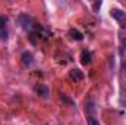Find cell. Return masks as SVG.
Masks as SVG:
<instances>
[{"instance_id":"cell-12","label":"cell","mask_w":126,"mask_h":125,"mask_svg":"<svg viewBox=\"0 0 126 125\" xmlns=\"http://www.w3.org/2000/svg\"><path fill=\"white\" fill-rule=\"evenodd\" d=\"M100 6H101V3H94V9H100Z\"/></svg>"},{"instance_id":"cell-7","label":"cell","mask_w":126,"mask_h":125,"mask_svg":"<svg viewBox=\"0 0 126 125\" xmlns=\"http://www.w3.org/2000/svg\"><path fill=\"white\" fill-rule=\"evenodd\" d=\"M69 34L72 35V38H75V40H78V41H81L82 38H84V35H82V32H79L78 30H70Z\"/></svg>"},{"instance_id":"cell-9","label":"cell","mask_w":126,"mask_h":125,"mask_svg":"<svg viewBox=\"0 0 126 125\" xmlns=\"http://www.w3.org/2000/svg\"><path fill=\"white\" fill-rule=\"evenodd\" d=\"M126 53V40H122V46H120V56H125Z\"/></svg>"},{"instance_id":"cell-2","label":"cell","mask_w":126,"mask_h":125,"mask_svg":"<svg viewBox=\"0 0 126 125\" xmlns=\"http://www.w3.org/2000/svg\"><path fill=\"white\" fill-rule=\"evenodd\" d=\"M110 13H111V16H113V18H114L117 22H120V25H122V27H125L126 15L123 13V12H122V10H119V9H113Z\"/></svg>"},{"instance_id":"cell-11","label":"cell","mask_w":126,"mask_h":125,"mask_svg":"<svg viewBox=\"0 0 126 125\" xmlns=\"http://www.w3.org/2000/svg\"><path fill=\"white\" fill-rule=\"evenodd\" d=\"M122 71H123V74L126 75V63H123V65H122Z\"/></svg>"},{"instance_id":"cell-1","label":"cell","mask_w":126,"mask_h":125,"mask_svg":"<svg viewBox=\"0 0 126 125\" xmlns=\"http://www.w3.org/2000/svg\"><path fill=\"white\" fill-rule=\"evenodd\" d=\"M18 22L21 24V27L24 28V30H30L32 27V18L31 16H28L27 13H22V15H19V18H18Z\"/></svg>"},{"instance_id":"cell-5","label":"cell","mask_w":126,"mask_h":125,"mask_svg":"<svg viewBox=\"0 0 126 125\" xmlns=\"http://www.w3.org/2000/svg\"><path fill=\"white\" fill-rule=\"evenodd\" d=\"M22 63H24L25 66L32 65V55L30 52H24V53H22Z\"/></svg>"},{"instance_id":"cell-8","label":"cell","mask_w":126,"mask_h":125,"mask_svg":"<svg viewBox=\"0 0 126 125\" xmlns=\"http://www.w3.org/2000/svg\"><path fill=\"white\" fill-rule=\"evenodd\" d=\"M6 22H7V18H6V16H0V31H3V30H4Z\"/></svg>"},{"instance_id":"cell-4","label":"cell","mask_w":126,"mask_h":125,"mask_svg":"<svg viewBox=\"0 0 126 125\" xmlns=\"http://www.w3.org/2000/svg\"><path fill=\"white\" fill-rule=\"evenodd\" d=\"M81 62L84 63V65L91 63V52L90 50H82L81 52Z\"/></svg>"},{"instance_id":"cell-10","label":"cell","mask_w":126,"mask_h":125,"mask_svg":"<svg viewBox=\"0 0 126 125\" xmlns=\"http://www.w3.org/2000/svg\"><path fill=\"white\" fill-rule=\"evenodd\" d=\"M88 125H100V124H98V121H97L95 118L90 116V118H88Z\"/></svg>"},{"instance_id":"cell-6","label":"cell","mask_w":126,"mask_h":125,"mask_svg":"<svg viewBox=\"0 0 126 125\" xmlns=\"http://www.w3.org/2000/svg\"><path fill=\"white\" fill-rule=\"evenodd\" d=\"M35 90H37L38 96H41V97H48V94H50V90H48L46 85H38Z\"/></svg>"},{"instance_id":"cell-3","label":"cell","mask_w":126,"mask_h":125,"mask_svg":"<svg viewBox=\"0 0 126 125\" xmlns=\"http://www.w3.org/2000/svg\"><path fill=\"white\" fill-rule=\"evenodd\" d=\"M69 77H70L73 81H82V80H84V74H82L81 69H72V71L69 72Z\"/></svg>"}]
</instances>
